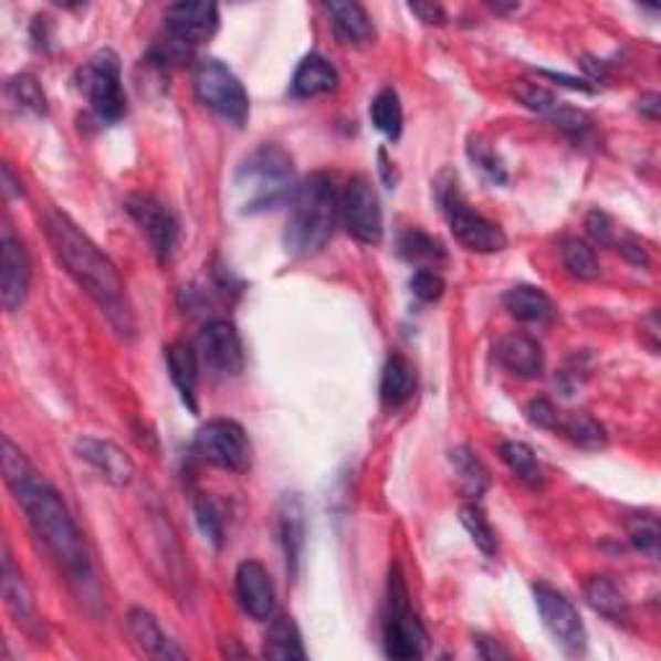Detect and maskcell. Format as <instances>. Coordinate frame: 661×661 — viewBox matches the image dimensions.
I'll list each match as a JSON object with an SVG mask.
<instances>
[{
	"label": "cell",
	"instance_id": "24",
	"mask_svg": "<svg viewBox=\"0 0 661 661\" xmlns=\"http://www.w3.org/2000/svg\"><path fill=\"white\" fill-rule=\"evenodd\" d=\"M413 390H417V367L411 365V359H406L403 355L388 357L380 380L382 403L388 409H401L413 398Z\"/></svg>",
	"mask_w": 661,
	"mask_h": 661
},
{
	"label": "cell",
	"instance_id": "23",
	"mask_svg": "<svg viewBox=\"0 0 661 661\" xmlns=\"http://www.w3.org/2000/svg\"><path fill=\"white\" fill-rule=\"evenodd\" d=\"M166 365L168 373H171L176 390L181 394V401L189 406V411L197 413V386L202 365H199L195 347H189V344H171V347L166 349Z\"/></svg>",
	"mask_w": 661,
	"mask_h": 661
},
{
	"label": "cell",
	"instance_id": "21",
	"mask_svg": "<svg viewBox=\"0 0 661 661\" xmlns=\"http://www.w3.org/2000/svg\"><path fill=\"white\" fill-rule=\"evenodd\" d=\"M127 628L133 633L135 643L140 646V651L145 657L153 659H183V653L179 646H176L171 638L164 633V628L158 626L156 615L143 610V607H133L127 615Z\"/></svg>",
	"mask_w": 661,
	"mask_h": 661
},
{
	"label": "cell",
	"instance_id": "41",
	"mask_svg": "<svg viewBox=\"0 0 661 661\" xmlns=\"http://www.w3.org/2000/svg\"><path fill=\"white\" fill-rule=\"evenodd\" d=\"M630 543L636 545L638 550L646 553L649 558L659 556V525L653 517H638L636 522H630L628 527Z\"/></svg>",
	"mask_w": 661,
	"mask_h": 661
},
{
	"label": "cell",
	"instance_id": "49",
	"mask_svg": "<svg viewBox=\"0 0 661 661\" xmlns=\"http://www.w3.org/2000/svg\"><path fill=\"white\" fill-rule=\"evenodd\" d=\"M378 158H380V174H382V181L388 183V187H396V181H398V176H396V164H390L388 160V156H386V150H380L378 153Z\"/></svg>",
	"mask_w": 661,
	"mask_h": 661
},
{
	"label": "cell",
	"instance_id": "7",
	"mask_svg": "<svg viewBox=\"0 0 661 661\" xmlns=\"http://www.w3.org/2000/svg\"><path fill=\"white\" fill-rule=\"evenodd\" d=\"M195 91L197 98L207 109L218 114L230 125L243 127L249 122L251 102L245 94L243 83L238 81V75L230 71L225 63L214 57H202L195 65Z\"/></svg>",
	"mask_w": 661,
	"mask_h": 661
},
{
	"label": "cell",
	"instance_id": "4",
	"mask_svg": "<svg viewBox=\"0 0 661 661\" xmlns=\"http://www.w3.org/2000/svg\"><path fill=\"white\" fill-rule=\"evenodd\" d=\"M292 156L280 145L264 143L241 160L233 174V199L243 214L266 212L290 197Z\"/></svg>",
	"mask_w": 661,
	"mask_h": 661
},
{
	"label": "cell",
	"instance_id": "18",
	"mask_svg": "<svg viewBox=\"0 0 661 661\" xmlns=\"http://www.w3.org/2000/svg\"><path fill=\"white\" fill-rule=\"evenodd\" d=\"M496 359L506 373L522 380L537 378L545 367L543 347L537 344V339H533V336L527 334L504 336L496 347Z\"/></svg>",
	"mask_w": 661,
	"mask_h": 661
},
{
	"label": "cell",
	"instance_id": "11",
	"mask_svg": "<svg viewBox=\"0 0 661 661\" xmlns=\"http://www.w3.org/2000/svg\"><path fill=\"white\" fill-rule=\"evenodd\" d=\"M533 591L543 626L556 638L560 649H566L568 653H581L587 649V628H584L581 615L574 607L571 599L545 581H537Z\"/></svg>",
	"mask_w": 661,
	"mask_h": 661
},
{
	"label": "cell",
	"instance_id": "2",
	"mask_svg": "<svg viewBox=\"0 0 661 661\" xmlns=\"http://www.w3.org/2000/svg\"><path fill=\"white\" fill-rule=\"evenodd\" d=\"M44 233L48 241L65 266V272L78 282V287L102 307V313L109 318V323L117 328L122 336L135 334V315L133 305L127 300L125 282L112 264V259L67 218L65 212L50 207L42 218Z\"/></svg>",
	"mask_w": 661,
	"mask_h": 661
},
{
	"label": "cell",
	"instance_id": "26",
	"mask_svg": "<svg viewBox=\"0 0 661 661\" xmlns=\"http://www.w3.org/2000/svg\"><path fill=\"white\" fill-rule=\"evenodd\" d=\"M264 657L266 659H305L303 636L290 615H272L269 618V630L264 636Z\"/></svg>",
	"mask_w": 661,
	"mask_h": 661
},
{
	"label": "cell",
	"instance_id": "46",
	"mask_svg": "<svg viewBox=\"0 0 661 661\" xmlns=\"http://www.w3.org/2000/svg\"><path fill=\"white\" fill-rule=\"evenodd\" d=\"M475 646H479V653L483 659H510L512 657V653L506 649H502V646H499L494 638L479 636V638H475Z\"/></svg>",
	"mask_w": 661,
	"mask_h": 661
},
{
	"label": "cell",
	"instance_id": "44",
	"mask_svg": "<svg viewBox=\"0 0 661 661\" xmlns=\"http://www.w3.org/2000/svg\"><path fill=\"white\" fill-rule=\"evenodd\" d=\"M584 225H587V233L591 238H595L597 243L615 245V225H612V220L607 218L605 212H599V210L589 212L587 214V222H584Z\"/></svg>",
	"mask_w": 661,
	"mask_h": 661
},
{
	"label": "cell",
	"instance_id": "16",
	"mask_svg": "<svg viewBox=\"0 0 661 661\" xmlns=\"http://www.w3.org/2000/svg\"><path fill=\"white\" fill-rule=\"evenodd\" d=\"M218 6L199 0V3H174L166 9V32L176 40L197 48L218 32Z\"/></svg>",
	"mask_w": 661,
	"mask_h": 661
},
{
	"label": "cell",
	"instance_id": "29",
	"mask_svg": "<svg viewBox=\"0 0 661 661\" xmlns=\"http://www.w3.org/2000/svg\"><path fill=\"white\" fill-rule=\"evenodd\" d=\"M398 253L409 264H417L419 269H437L448 259L444 245L434 235L424 233L421 228H409L398 238Z\"/></svg>",
	"mask_w": 661,
	"mask_h": 661
},
{
	"label": "cell",
	"instance_id": "12",
	"mask_svg": "<svg viewBox=\"0 0 661 661\" xmlns=\"http://www.w3.org/2000/svg\"><path fill=\"white\" fill-rule=\"evenodd\" d=\"M195 352L202 370H210L218 378H235L243 373V344L230 321H210L197 334Z\"/></svg>",
	"mask_w": 661,
	"mask_h": 661
},
{
	"label": "cell",
	"instance_id": "25",
	"mask_svg": "<svg viewBox=\"0 0 661 661\" xmlns=\"http://www.w3.org/2000/svg\"><path fill=\"white\" fill-rule=\"evenodd\" d=\"M504 307L510 311L512 318L522 323H548L556 315V305L553 300L545 295L541 287H533V284H517L504 295Z\"/></svg>",
	"mask_w": 661,
	"mask_h": 661
},
{
	"label": "cell",
	"instance_id": "27",
	"mask_svg": "<svg viewBox=\"0 0 661 661\" xmlns=\"http://www.w3.org/2000/svg\"><path fill=\"white\" fill-rule=\"evenodd\" d=\"M3 599L13 620L19 622H32L34 618V602L32 591H29L24 576L13 564V556L9 553V545H3Z\"/></svg>",
	"mask_w": 661,
	"mask_h": 661
},
{
	"label": "cell",
	"instance_id": "37",
	"mask_svg": "<svg viewBox=\"0 0 661 661\" xmlns=\"http://www.w3.org/2000/svg\"><path fill=\"white\" fill-rule=\"evenodd\" d=\"M548 119L558 129H564L568 137H574V140H579V143H587L591 133H595V122H591L589 114L581 109H574V106H568L564 102H560L556 109L548 114Z\"/></svg>",
	"mask_w": 661,
	"mask_h": 661
},
{
	"label": "cell",
	"instance_id": "36",
	"mask_svg": "<svg viewBox=\"0 0 661 661\" xmlns=\"http://www.w3.org/2000/svg\"><path fill=\"white\" fill-rule=\"evenodd\" d=\"M6 96L11 98V104H17L19 109L24 112H32V114L48 112V96H44L40 81L29 73L13 75V78L6 83Z\"/></svg>",
	"mask_w": 661,
	"mask_h": 661
},
{
	"label": "cell",
	"instance_id": "6",
	"mask_svg": "<svg viewBox=\"0 0 661 661\" xmlns=\"http://www.w3.org/2000/svg\"><path fill=\"white\" fill-rule=\"evenodd\" d=\"M386 653L390 659H421L427 653L429 633L421 626L417 612L411 610L409 602V587H406L403 574L398 566H390V581H388V615H386Z\"/></svg>",
	"mask_w": 661,
	"mask_h": 661
},
{
	"label": "cell",
	"instance_id": "17",
	"mask_svg": "<svg viewBox=\"0 0 661 661\" xmlns=\"http://www.w3.org/2000/svg\"><path fill=\"white\" fill-rule=\"evenodd\" d=\"M75 455L102 473L112 486H127L135 479V463L125 450L109 440H96V437H78L75 440Z\"/></svg>",
	"mask_w": 661,
	"mask_h": 661
},
{
	"label": "cell",
	"instance_id": "35",
	"mask_svg": "<svg viewBox=\"0 0 661 661\" xmlns=\"http://www.w3.org/2000/svg\"><path fill=\"white\" fill-rule=\"evenodd\" d=\"M558 432H564L574 444L587 450H597L607 442L605 427L595 417H589V413H571V417L560 419Z\"/></svg>",
	"mask_w": 661,
	"mask_h": 661
},
{
	"label": "cell",
	"instance_id": "22",
	"mask_svg": "<svg viewBox=\"0 0 661 661\" xmlns=\"http://www.w3.org/2000/svg\"><path fill=\"white\" fill-rule=\"evenodd\" d=\"M339 88V73L323 55H307L292 75V94L297 98H315L334 94Z\"/></svg>",
	"mask_w": 661,
	"mask_h": 661
},
{
	"label": "cell",
	"instance_id": "30",
	"mask_svg": "<svg viewBox=\"0 0 661 661\" xmlns=\"http://www.w3.org/2000/svg\"><path fill=\"white\" fill-rule=\"evenodd\" d=\"M450 460L452 465H455L463 494L468 499H473V502H479L491 486V475L486 471V465L481 463L479 455H475L471 448H455L450 452Z\"/></svg>",
	"mask_w": 661,
	"mask_h": 661
},
{
	"label": "cell",
	"instance_id": "31",
	"mask_svg": "<svg viewBox=\"0 0 661 661\" xmlns=\"http://www.w3.org/2000/svg\"><path fill=\"white\" fill-rule=\"evenodd\" d=\"M499 455L506 463V468L517 475L522 483H527L529 489H541L543 486V468L537 463L535 452L529 444L525 442H517V440H510V442H502V448H499Z\"/></svg>",
	"mask_w": 661,
	"mask_h": 661
},
{
	"label": "cell",
	"instance_id": "32",
	"mask_svg": "<svg viewBox=\"0 0 661 661\" xmlns=\"http://www.w3.org/2000/svg\"><path fill=\"white\" fill-rule=\"evenodd\" d=\"M370 119L375 129H380L388 140H398L403 133V106L401 98L394 88H382L378 96L373 98Z\"/></svg>",
	"mask_w": 661,
	"mask_h": 661
},
{
	"label": "cell",
	"instance_id": "50",
	"mask_svg": "<svg viewBox=\"0 0 661 661\" xmlns=\"http://www.w3.org/2000/svg\"><path fill=\"white\" fill-rule=\"evenodd\" d=\"M491 6V11H496V13H506V11H517L520 9V3H510V6H504V3H489Z\"/></svg>",
	"mask_w": 661,
	"mask_h": 661
},
{
	"label": "cell",
	"instance_id": "15",
	"mask_svg": "<svg viewBox=\"0 0 661 661\" xmlns=\"http://www.w3.org/2000/svg\"><path fill=\"white\" fill-rule=\"evenodd\" d=\"M235 597L243 612L253 620L269 622L276 612V591L272 576L259 560H243L235 571Z\"/></svg>",
	"mask_w": 661,
	"mask_h": 661
},
{
	"label": "cell",
	"instance_id": "33",
	"mask_svg": "<svg viewBox=\"0 0 661 661\" xmlns=\"http://www.w3.org/2000/svg\"><path fill=\"white\" fill-rule=\"evenodd\" d=\"M460 522H463L468 535H471L475 548H479L483 556H496V550H499L496 529H494V525H491V520L486 517V512L479 506V502H468L460 506Z\"/></svg>",
	"mask_w": 661,
	"mask_h": 661
},
{
	"label": "cell",
	"instance_id": "10",
	"mask_svg": "<svg viewBox=\"0 0 661 661\" xmlns=\"http://www.w3.org/2000/svg\"><path fill=\"white\" fill-rule=\"evenodd\" d=\"M339 218L352 238L365 245H378L382 241V207L373 181L355 176L339 197Z\"/></svg>",
	"mask_w": 661,
	"mask_h": 661
},
{
	"label": "cell",
	"instance_id": "5",
	"mask_svg": "<svg viewBox=\"0 0 661 661\" xmlns=\"http://www.w3.org/2000/svg\"><path fill=\"white\" fill-rule=\"evenodd\" d=\"M437 202H440L444 218L450 222L452 235L460 245L473 253H499L506 249V233L494 220L483 218L465 202L463 191L458 189V179L452 174H442L437 179Z\"/></svg>",
	"mask_w": 661,
	"mask_h": 661
},
{
	"label": "cell",
	"instance_id": "13",
	"mask_svg": "<svg viewBox=\"0 0 661 661\" xmlns=\"http://www.w3.org/2000/svg\"><path fill=\"white\" fill-rule=\"evenodd\" d=\"M125 210L137 222V228L148 235L160 264L171 261L176 245H179V220H176V214L164 202L148 195H133L125 202Z\"/></svg>",
	"mask_w": 661,
	"mask_h": 661
},
{
	"label": "cell",
	"instance_id": "45",
	"mask_svg": "<svg viewBox=\"0 0 661 661\" xmlns=\"http://www.w3.org/2000/svg\"><path fill=\"white\" fill-rule=\"evenodd\" d=\"M409 11L417 13V17L424 21V24L442 27L444 21H448V13H444L442 6H437V3H411Z\"/></svg>",
	"mask_w": 661,
	"mask_h": 661
},
{
	"label": "cell",
	"instance_id": "40",
	"mask_svg": "<svg viewBox=\"0 0 661 661\" xmlns=\"http://www.w3.org/2000/svg\"><path fill=\"white\" fill-rule=\"evenodd\" d=\"M514 96H517L520 102L525 104L529 112L543 114V117H548V114H550L553 109H556V106L560 104L558 98L553 96L548 88L537 86V83H527V81L517 83V88H514Z\"/></svg>",
	"mask_w": 661,
	"mask_h": 661
},
{
	"label": "cell",
	"instance_id": "9",
	"mask_svg": "<svg viewBox=\"0 0 661 661\" xmlns=\"http://www.w3.org/2000/svg\"><path fill=\"white\" fill-rule=\"evenodd\" d=\"M191 452L214 468L230 473L251 471L253 448L245 429L238 421L230 419H212L204 427H199L191 442Z\"/></svg>",
	"mask_w": 661,
	"mask_h": 661
},
{
	"label": "cell",
	"instance_id": "14",
	"mask_svg": "<svg viewBox=\"0 0 661 661\" xmlns=\"http://www.w3.org/2000/svg\"><path fill=\"white\" fill-rule=\"evenodd\" d=\"M0 303L9 313L19 311L24 305L29 282H32V264H29L27 249L21 238L13 233V228L6 222L3 233H0Z\"/></svg>",
	"mask_w": 661,
	"mask_h": 661
},
{
	"label": "cell",
	"instance_id": "8",
	"mask_svg": "<svg viewBox=\"0 0 661 661\" xmlns=\"http://www.w3.org/2000/svg\"><path fill=\"white\" fill-rule=\"evenodd\" d=\"M78 88L102 122H119L127 114V94L122 86L117 52L102 50L78 71Z\"/></svg>",
	"mask_w": 661,
	"mask_h": 661
},
{
	"label": "cell",
	"instance_id": "20",
	"mask_svg": "<svg viewBox=\"0 0 661 661\" xmlns=\"http://www.w3.org/2000/svg\"><path fill=\"white\" fill-rule=\"evenodd\" d=\"M276 529H280V543L284 548L290 576L297 574L300 556L305 548V510L297 494H284L276 510Z\"/></svg>",
	"mask_w": 661,
	"mask_h": 661
},
{
	"label": "cell",
	"instance_id": "1",
	"mask_svg": "<svg viewBox=\"0 0 661 661\" xmlns=\"http://www.w3.org/2000/svg\"><path fill=\"white\" fill-rule=\"evenodd\" d=\"M3 479L52 558L73 581H88L91 560L78 525L52 483L29 463L9 437H3Z\"/></svg>",
	"mask_w": 661,
	"mask_h": 661
},
{
	"label": "cell",
	"instance_id": "47",
	"mask_svg": "<svg viewBox=\"0 0 661 661\" xmlns=\"http://www.w3.org/2000/svg\"><path fill=\"white\" fill-rule=\"evenodd\" d=\"M661 98H659V94H646V96H641L638 98V112L643 114V117H649L651 122H657L659 119V112H661Z\"/></svg>",
	"mask_w": 661,
	"mask_h": 661
},
{
	"label": "cell",
	"instance_id": "38",
	"mask_svg": "<svg viewBox=\"0 0 661 661\" xmlns=\"http://www.w3.org/2000/svg\"><path fill=\"white\" fill-rule=\"evenodd\" d=\"M195 514H197V525L204 533L207 541H210L214 548H220L222 541H225V522L220 517L218 504H214L207 494H197Z\"/></svg>",
	"mask_w": 661,
	"mask_h": 661
},
{
	"label": "cell",
	"instance_id": "43",
	"mask_svg": "<svg viewBox=\"0 0 661 661\" xmlns=\"http://www.w3.org/2000/svg\"><path fill=\"white\" fill-rule=\"evenodd\" d=\"M527 419L533 421L535 427L541 429H550V432H558V421H560V413L556 406L550 401H545V398H537L527 406Z\"/></svg>",
	"mask_w": 661,
	"mask_h": 661
},
{
	"label": "cell",
	"instance_id": "48",
	"mask_svg": "<svg viewBox=\"0 0 661 661\" xmlns=\"http://www.w3.org/2000/svg\"><path fill=\"white\" fill-rule=\"evenodd\" d=\"M3 191H6V199L24 195V187H21V181H17V176H13V168L9 164L3 166Z\"/></svg>",
	"mask_w": 661,
	"mask_h": 661
},
{
	"label": "cell",
	"instance_id": "42",
	"mask_svg": "<svg viewBox=\"0 0 661 661\" xmlns=\"http://www.w3.org/2000/svg\"><path fill=\"white\" fill-rule=\"evenodd\" d=\"M411 292L421 303H437L444 295V280L437 269H417L411 276Z\"/></svg>",
	"mask_w": 661,
	"mask_h": 661
},
{
	"label": "cell",
	"instance_id": "28",
	"mask_svg": "<svg viewBox=\"0 0 661 661\" xmlns=\"http://www.w3.org/2000/svg\"><path fill=\"white\" fill-rule=\"evenodd\" d=\"M584 595H587L591 610L605 615L607 620L620 622L628 618V599L610 576H589L584 581Z\"/></svg>",
	"mask_w": 661,
	"mask_h": 661
},
{
	"label": "cell",
	"instance_id": "19",
	"mask_svg": "<svg viewBox=\"0 0 661 661\" xmlns=\"http://www.w3.org/2000/svg\"><path fill=\"white\" fill-rule=\"evenodd\" d=\"M330 17V27H334L336 36L349 48H365V44L375 42V24L370 13L365 11V6L355 3V0H330L323 6Z\"/></svg>",
	"mask_w": 661,
	"mask_h": 661
},
{
	"label": "cell",
	"instance_id": "39",
	"mask_svg": "<svg viewBox=\"0 0 661 661\" xmlns=\"http://www.w3.org/2000/svg\"><path fill=\"white\" fill-rule=\"evenodd\" d=\"M468 156H471L473 164L481 168V174L494 183H506V179H510V176H506L504 160L499 158L496 150L491 148L489 143H483L481 137H473L471 145H468Z\"/></svg>",
	"mask_w": 661,
	"mask_h": 661
},
{
	"label": "cell",
	"instance_id": "3",
	"mask_svg": "<svg viewBox=\"0 0 661 661\" xmlns=\"http://www.w3.org/2000/svg\"><path fill=\"white\" fill-rule=\"evenodd\" d=\"M339 220V195L326 174H311L290 195L284 249L290 256L311 259L326 249Z\"/></svg>",
	"mask_w": 661,
	"mask_h": 661
},
{
	"label": "cell",
	"instance_id": "34",
	"mask_svg": "<svg viewBox=\"0 0 661 661\" xmlns=\"http://www.w3.org/2000/svg\"><path fill=\"white\" fill-rule=\"evenodd\" d=\"M560 259H564L568 274H574L576 280L591 282L599 276V261L595 256V249L579 241V238H566L560 243Z\"/></svg>",
	"mask_w": 661,
	"mask_h": 661
}]
</instances>
